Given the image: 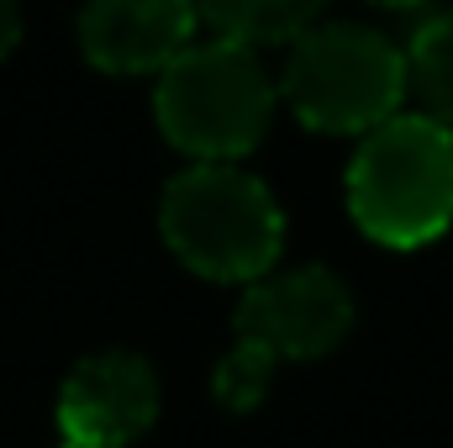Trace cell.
<instances>
[{
	"instance_id": "7c38bea8",
	"label": "cell",
	"mask_w": 453,
	"mask_h": 448,
	"mask_svg": "<svg viewBox=\"0 0 453 448\" xmlns=\"http://www.w3.org/2000/svg\"><path fill=\"white\" fill-rule=\"evenodd\" d=\"M380 5H417V0H380Z\"/></svg>"
},
{
	"instance_id": "7a4b0ae2",
	"label": "cell",
	"mask_w": 453,
	"mask_h": 448,
	"mask_svg": "<svg viewBox=\"0 0 453 448\" xmlns=\"http://www.w3.org/2000/svg\"><path fill=\"white\" fill-rule=\"evenodd\" d=\"M348 212L385 248H422L453 222V132L395 112L348 158Z\"/></svg>"
},
{
	"instance_id": "8fae6325",
	"label": "cell",
	"mask_w": 453,
	"mask_h": 448,
	"mask_svg": "<svg viewBox=\"0 0 453 448\" xmlns=\"http://www.w3.org/2000/svg\"><path fill=\"white\" fill-rule=\"evenodd\" d=\"M21 37V0H0V58L16 48Z\"/></svg>"
},
{
	"instance_id": "5b68a950",
	"label": "cell",
	"mask_w": 453,
	"mask_h": 448,
	"mask_svg": "<svg viewBox=\"0 0 453 448\" xmlns=\"http://www.w3.org/2000/svg\"><path fill=\"white\" fill-rule=\"evenodd\" d=\"M232 328L242 343L264 348L274 364L280 359H322L333 353L353 328V296L327 264H296V269H269L253 280L237 301Z\"/></svg>"
},
{
	"instance_id": "30bf717a",
	"label": "cell",
	"mask_w": 453,
	"mask_h": 448,
	"mask_svg": "<svg viewBox=\"0 0 453 448\" xmlns=\"http://www.w3.org/2000/svg\"><path fill=\"white\" fill-rule=\"evenodd\" d=\"M269 380H274V359L264 353V348H253V343H232L226 348V359L217 364V380H211V390H217V401H222L226 412H253L264 396H269Z\"/></svg>"
},
{
	"instance_id": "52a82bcc",
	"label": "cell",
	"mask_w": 453,
	"mask_h": 448,
	"mask_svg": "<svg viewBox=\"0 0 453 448\" xmlns=\"http://www.w3.org/2000/svg\"><path fill=\"white\" fill-rule=\"evenodd\" d=\"M196 32V0H85L80 48L106 74L164 69Z\"/></svg>"
},
{
	"instance_id": "9c48e42d",
	"label": "cell",
	"mask_w": 453,
	"mask_h": 448,
	"mask_svg": "<svg viewBox=\"0 0 453 448\" xmlns=\"http://www.w3.org/2000/svg\"><path fill=\"white\" fill-rule=\"evenodd\" d=\"M401 53H406V90L422 101V116L453 132V5L427 16Z\"/></svg>"
},
{
	"instance_id": "3957f363",
	"label": "cell",
	"mask_w": 453,
	"mask_h": 448,
	"mask_svg": "<svg viewBox=\"0 0 453 448\" xmlns=\"http://www.w3.org/2000/svg\"><path fill=\"white\" fill-rule=\"evenodd\" d=\"M158 227L174 259L206 280H264L285 243L274 190L242 164H190L164 185Z\"/></svg>"
},
{
	"instance_id": "277c9868",
	"label": "cell",
	"mask_w": 453,
	"mask_h": 448,
	"mask_svg": "<svg viewBox=\"0 0 453 448\" xmlns=\"http://www.w3.org/2000/svg\"><path fill=\"white\" fill-rule=\"evenodd\" d=\"M274 90L317 132H374L406 101V53L369 21L322 16L290 42Z\"/></svg>"
},
{
	"instance_id": "4fadbf2b",
	"label": "cell",
	"mask_w": 453,
	"mask_h": 448,
	"mask_svg": "<svg viewBox=\"0 0 453 448\" xmlns=\"http://www.w3.org/2000/svg\"><path fill=\"white\" fill-rule=\"evenodd\" d=\"M64 448H85V444H64Z\"/></svg>"
},
{
	"instance_id": "6da1fadb",
	"label": "cell",
	"mask_w": 453,
	"mask_h": 448,
	"mask_svg": "<svg viewBox=\"0 0 453 448\" xmlns=\"http://www.w3.org/2000/svg\"><path fill=\"white\" fill-rule=\"evenodd\" d=\"M274 101L280 90L258 48L226 37H190L153 85V116L164 137L196 164H237V153L269 132Z\"/></svg>"
},
{
	"instance_id": "8992f818",
	"label": "cell",
	"mask_w": 453,
	"mask_h": 448,
	"mask_svg": "<svg viewBox=\"0 0 453 448\" xmlns=\"http://www.w3.org/2000/svg\"><path fill=\"white\" fill-rule=\"evenodd\" d=\"M158 417V375L137 353H90L69 369L58 390V428L69 444L127 448Z\"/></svg>"
},
{
	"instance_id": "ba28073f",
	"label": "cell",
	"mask_w": 453,
	"mask_h": 448,
	"mask_svg": "<svg viewBox=\"0 0 453 448\" xmlns=\"http://www.w3.org/2000/svg\"><path fill=\"white\" fill-rule=\"evenodd\" d=\"M327 0H196V16L211 27V37L264 48V42H296L306 27H317Z\"/></svg>"
}]
</instances>
